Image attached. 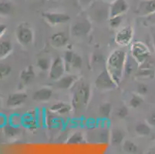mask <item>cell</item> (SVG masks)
<instances>
[{
	"mask_svg": "<svg viewBox=\"0 0 155 154\" xmlns=\"http://www.w3.org/2000/svg\"><path fill=\"white\" fill-rule=\"evenodd\" d=\"M145 21L148 25H155V12L146 16Z\"/></svg>",
	"mask_w": 155,
	"mask_h": 154,
	"instance_id": "f35d334b",
	"label": "cell"
},
{
	"mask_svg": "<svg viewBox=\"0 0 155 154\" xmlns=\"http://www.w3.org/2000/svg\"><path fill=\"white\" fill-rule=\"evenodd\" d=\"M128 113H129V110H128L127 107L126 106H122L117 109L116 115L120 119H124L128 115Z\"/></svg>",
	"mask_w": 155,
	"mask_h": 154,
	"instance_id": "e575fe53",
	"label": "cell"
},
{
	"mask_svg": "<svg viewBox=\"0 0 155 154\" xmlns=\"http://www.w3.org/2000/svg\"><path fill=\"white\" fill-rule=\"evenodd\" d=\"M127 58V56L125 51L120 49H114L109 55L106 62L105 68L117 87L123 80Z\"/></svg>",
	"mask_w": 155,
	"mask_h": 154,
	"instance_id": "6da1fadb",
	"label": "cell"
},
{
	"mask_svg": "<svg viewBox=\"0 0 155 154\" xmlns=\"http://www.w3.org/2000/svg\"><path fill=\"white\" fill-rule=\"evenodd\" d=\"M123 149L125 152L129 154H134L137 152L138 147L136 144L130 140L124 141L123 145Z\"/></svg>",
	"mask_w": 155,
	"mask_h": 154,
	"instance_id": "d4e9b609",
	"label": "cell"
},
{
	"mask_svg": "<svg viewBox=\"0 0 155 154\" xmlns=\"http://www.w3.org/2000/svg\"><path fill=\"white\" fill-rule=\"evenodd\" d=\"M95 87L99 90H112L117 87L113 78L108 73L107 69H104L97 76L95 80Z\"/></svg>",
	"mask_w": 155,
	"mask_h": 154,
	"instance_id": "5b68a950",
	"label": "cell"
},
{
	"mask_svg": "<svg viewBox=\"0 0 155 154\" xmlns=\"http://www.w3.org/2000/svg\"><path fill=\"white\" fill-rule=\"evenodd\" d=\"M76 53L72 52V51L69 50L67 51L65 53L64 56H63V60H64L65 63V66H66V70L68 71L70 69V65H71L72 61H73V58H74V56H75Z\"/></svg>",
	"mask_w": 155,
	"mask_h": 154,
	"instance_id": "4dcf8cb0",
	"label": "cell"
},
{
	"mask_svg": "<svg viewBox=\"0 0 155 154\" xmlns=\"http://www.w3.org/2000/svg\"><path fill=\"white\" fill-rule=\"evenodd\" d=\"M53 96V91L49 87H42L33 94V100L37 102H46Z\"/></svg>",
	"mask_w": 155,
	"mask_h": 154,
	"instance_id": "ac0fdd59",
	"label": "cell"
},
{
	"mask_svg": "<svg viewBox=\"0 0 155 154\" xmlns=\"http://www.w3.org/2000/svg\"><path fill=\"white\" fill-rule=\"evenodd\" d=\"M77 76L64 75L56 82V87L61 90H69L77 83Z\"/></svg>",
	"mask_w": 155,
	"mask_h": 154,
	"instance_id": "9a60e30c",
	"label": "cell"
},
{
	"mask_svg": "<svg viewBox=\"0 0 155 154\" xmlns=\"http://www.w3.org/2000/svg\"><path fill=\"white\" fill-rule=\"evenodd\" d=\"M124 139V132L120 129H114L110 134V142L114 146H118L123 143Z\"/></svg>",
	"mask_w": 155,
	"mask_h": 154,
	"instance_id": "7402d4cb",
	"label": "cell"
},
{
	"mask_svg": "<svg viewBox=\"0 0 155 154\" xmlns=\"http://www.w3.org/2000/svg\"><path fill=\"white\" fill-rule=\"evenodd\" d=\"M133 60H134L133 58H132V59L130 60V59H128V58H127V61H126V63H125V68H124V74L130 75L132 73H133L134 70V66L133 63H132Z\"/></svg>",
	"mask_w": 155,
	"mask_h": 154,
	"instance_id": "d590c367",
	"label": "cell"
},
{
	"mask_svg": "<svg viewBox=\"0 0 155 154\" xmlns=\"http://www.w3.org/2000/svg\"><path fill=\"white\" fill-rule=\"evenodd\" d=\"M28 96L25 93H11L7 99V106L10 109H15L20 106L27 100Z\"/></svg>",
	"mask_w": 155,
	"mask_h": 154,
	"instance_id": "7c38bea8",
	"label": "cell"
},
{
	"mask_svg": "<svg viewBox=\"0 0 155 154\" xmlns=\"http://www.w3.org/2000/svg\"><path fill=\"white\" fill-rule=\"evenodd\" d=\"M43 17L49 25L53 26L67 23L70 20L69 15L58 12H44L43 13Z\"/></svg>",
	"mask_w": 155,
	"mask_h": 154,
	"instance_id": "30bf717a",
	"label": "cell"
},
{
	"mask_svg": "<svg viewBox=\"0 0 155 154\" xmlns=\"http://www.w3.org/2000/svg\"><path fill=\"white\" fill-rule=\"evenodd\" d=\"M130 54L138 66H140L148 59L150 56V50L143 42L136 41L132 42L130 45Z\"/></svg>",
	"mask_w": 155,
	"mask_h": 154,
	"instance_id": "3957f363",
	"label": "cell"
},
{
	"mask_svg": "<svg viewBox=\"0 0 155 154\" xmlns=\"http://www.w3.org/2000/svg\"><path fill=\"white\" fill-rule=\"evenodd\" d=\"M135 76L137 78L143 79V80L153 79L155 76V70L153 65L150 62H147V60H146L141 65L138 66V69L135 73Z\"/></svg>",
	"mask_w": 155,
	"mask_h": 154,
	"instance_id": "8fae6325",
	"label": "cell"
},
{
	"mask_svg": "<svg viewBox=\"0 0 155 154\" xmlns=\"http://www.w3.org/2000/svg\"><path fill=\"white\" fill-rule=\"evenodd\" d=\"M92 25L87 19H82L73 22L70 29V34L73 37L82 38L91 32Z\"/></svg>",
	"mask_w": 155,
	"mask_h": 154,
	"instance_id": "52a82bcc",
	"label": "cell"
},
{
	"mask_svg": "<svg viewBox=\"0 0 155 154\" xmlns=\"http://www.w3.org/2000/svg\"><path fill=\"white\" fill-rule=\"evenodd\" d=\"M15 36L19 43H20L22 46H26L32 43L34 37V33L29 24L22 23L16 29Z\"/></svg>",
	"mask_w": 155,
	"mask_h": 154,
	"instance_id": "277c9868",
	"label": "cell"
},
{
	"mask_svg": "<svg viewBox=\"0 0 155 154\" xmlns=\"http://www.w3.org/2000/svg\"><path fill=\"white\" fill-rule=\"evenodd\" d=\"M146 123L150 127L155 126V111H153L150 114H148L146 119Z\"/></svg>",
	"mask_w": 155,
	"mask_h": 154,
	"instance_id": "74e56055",
	"label": "cell"
},
{
	"mask_svg": "<svg viewBox=\"0 0 155 154\" xmlns=\"http://www.w3.org/2000/svg\"><path fill=\"white\" fill-rule=\"evenodd\" d=\"M110 8H107L102 3H97L93 5L89 12L91 19L97 22H103L110 17Z\"/></svg>",
	"mask_w": 155,
	"mask_h": 154,
	"instance_id": "ba28073f",
	"label": "cell"
},
{
	"mask_svg": "<svg viewBox=\"0 0 155 154\" xmlns=\"http://www.w3.org/2000/svg\"><path fill=\"white\" fill-rule=\"evenodd\" d=\"M72 106L66 103H58L53 104L50 106V112L56 114H66L69 113L72 110Z\"/></svg>",
	"mask_w": 155,
	"mask_h": 154,
	"instance_id": "ffe728a7",
	"label": "cell"
},
{
	"mask_svg": "<svg viewBox=\"0 0 155 154\" xmlns=\"http://www.w3.org/2000/svg\"><path fill=\"white\" fill-rule=\"evenodd\" d=\"M7 30V25L5 24H0V39H2Z\"/></svg>",
	"mask_w": 155,
	"mask_h": 154,
	"instance_id": "ab89813d",
	"label": "cell"
},
{
	"mask_svg": "<svg viewBox=\"0 0 155 154\" xmlns=\"http://www.w3.org/2000/svg\"><path fill=\"white\" fill-rule=\"evenodd\" d=\"M123 22V15H116L109 18V25L113 29H117Z\"/></svg>",
	"mask_w": 155,
	"mask_h": 154,
	"instance_id": "f546056e",
	"label": "cell"
},
{
	"mask_svg": "<svg viewBox=\"0 0 155 154\" xmlns=\"http://www.w3.org/2000/svg\"><path fill=\"white\" fill-rule=\"evenodd\" d=\"M22 122L24 126H26V127H28L31 130L32 129H36V122L31 115L25 116V117L22 119Z\"/></svg>",
	"mask_w": 155,
	"mask_h": 154,
	"instance_id": "1f68e13d",
	"label": "cell"
},
{
	"mask_svg": "<svg viewBox=\"0 0 155 154\" xmlns=\"http://www.w3.org/2000/svg\"><path fill=\"white\" fill-rule=\"evenodd\" d=\"M51 62L48 58L41 57L38 59L37 66L38 67L42 70V71H47L50 70V66H51Z\"/></svg>",
	"mask_w": 155,
	"mask_h": 154,
	"instance_id": "f1b7e54d",
	"label": "cell"
},
{
	"mask_svg": "<svg viewBox=\"0 0 155 154\" xmlns=\"http://www.w3.org/2000/svg\"><path fill=\"white\" fill-rule=\"evenodd\" d=\"M137 94L139 95L144 96L148 93L149 87L147 85L144 84V83H140V84H138L137 87Z\"/></svg>",
	"mask_w": 155,
	"mask_h": 154,
	"instance_id": "8d00e7d4",
	"label": "cell"
},
{
	"mask_svg": "<svg viewBox=\"0 0 155 154\" xmlns=\"http://www.w3.org/2000/svg\"><path fill=\"white\" fill-rule=\"evenodd\" d=\"M107 1H110V2H114V0H107Z\"/></svg>",
	"mask_w": 155,
	"mask_h": 154,
	"instance_id": "f6af8a7d",
	"label": "cell"
},
{
	"mask_svg": "<svg viewBox=\"0 0 155 154\" xmlns=\"http://www.w3.org/2000/svg\"><path fill=\"white\" fill-rule=\"evenodd\" d=\"M12 51V43L9 40L0 39V60L5 59Z\"/></svg>",
	"mask_w": 155,
	"mask_h": 154,
	"instance_id": "d6986e66",
	"label": "cell"
},
{
	"mask_svg": "<svg viewBox=\"0 0 155 154\" xmlns=\"http://www.w3.org/2000/svg\"><path fill=\"white\" fill-rule=\"evenodd\" d=\"M49 71H50L49 73L50 78L54 81L58 80L62 76H64L65 72L67 70H66V66H65V63L63 58L60 56L55 58L52 62Z\"/></svg>",
	"mask_w": 155,
	"mask_h": 154,
	"instance_id": "9c48e42d",
	"label": "cell"
},
{
	"mask_svg": "<svg viewBox=\"0 0 155 154\" xmlns=\"http://www.w3.org/2000/svg\"><path fill=\"white\" fill-rule=\"evenodd\" d=\"M68 36L63 32H58L53 34L50 39V44L53 47L59 49L64 47L68 43Z\"/></svg>",
	"mask_w": 155,
	"mask_h": 154,
	"instance_id": "5bb4252c",
	"label": "cell"
},
{
	"mask_svg": "<svg viewBox=\"0 0 155 154\" xmlns=\"http://www.w3.org/2000/svg\"><path fill=\"white\" fill-rule=\"evenodd\" d=\"M2 98L0 97V110L2 109Z\"/></svg>",
	"mask_w": 155,
	"mask_h": 154,
	"instance_id": "7bdbcfd3",
	"label": "cell"
},
{
	"mask_svg": "<svg viewBox=\"0 0 155 154\" xmlns=\"http://www.w3.org/2000/svg\"><path fill=\"white\" fill-rule=\"evenodd\" d=\"M91 95L90 85L84 82L80 83L77 87L72 97V107L76 110H81L83 107H86L88 105Z\"/></svg>",
	"mask_w": 155,
	"mask_h": 154,
	"instance_id": "7a4b0ae2",
	"label": "cell"
},
{
	"mask_svg": "<svg viewBox=\"0 0 155 154\" xmlns=\"http://www.w3.org/2000/svg\"><path fill=\"white\" fill-rule=\"evenodd\" d=\"M12 11V5L7 0L0 1V16L9 15Z\"/></svg>",
	"mask_w": 155,
	"mask_h": 154,
	"instance_id": "cb8c5ba5",
	"label": "cell"
},
{
	"mask_svg": "<svg viewBox=\"0 0 155 154\" xmlns=\"http://www.w3.org/2000/svg\"><path fill=\"white\" fill-rule=\"evenodd\" d=\"M111 111H112V105L110 103H104L100 106L99 113L103 117L108 118L110 116Z\"/></svg>",
	"mask_w": 155,
	"mask_h": 154,
	"instance_id": "4316f807",
	"label": "cell"
},
{
	"mask_svg": "<svg viewBox=\"0 0 155 154\" xmlns=\"http://www.w3.org/2000/svg\"><path fill=\"white\" fill-rule=\"evenodd\" d=\"M153 46H154V48H155V36H153Z\"/></svg>",
	"mask_w": 155,
	"mask_h": 154,
	"instance_id": "ee69618b",
	"label": "cell"
},
{
	"mask_svg": "<svg viewBox=\"0 0 155 154\" xmlns=\"http://www.w3.org/2000/svg\"><path fill=\"white\" fill-rule=\"evenodd\" d=\"M134 31L132 26L126 25L118 30L115 36V42L120 46H127L132 43Z\"/></svg>",
	"mask_w": 155,
	"mask_h": 154,
	"instance_id": "8992f818",
	"label": "cell"
},
{
	"mask_svg": "<svg viewBox=\"0 0 155 154\" xmlns=\"http://www.w3.org/2000/svg\"><path fill=\"white\" fill-rule=\"evenodd\" d=\"M12 69L10 65L7 63H1L0 64V80H3L11 74Z\"/></svg>",
	"mask_w": 155,
	"mask_h": 154,
	"instance_id": "484cf974",
	"label": "cell"
},
{
	"mask_svg": "<svg viewBox=\"0 0 155 154\" xmlns=\"http://www.w3.org/2000/svg\"><path fill=\"white\" fill-rule=\"evenodd\" d=\"M6 123V118H5V116L1 113L0 114V127H3Z\"/></svg>",
	"mask_w": 155,
	"mask_h": 154,
	"instance_id": "60d3db41",
	"label": "cell"
},
{
	"mask_svg": "<svg viewBox=\"0 0 155 154\" xmlns=\"http://www.w3.org/2000/svg\"><path fill=\"white\" fill-rule=\"evenodd\" d=\"M35 76H36V74H35L33 66H27V67L23 69L21 71L20 75H19L21 83H22L24 86H27V85H29V83L33 81V80L35 79Z\"/></svg>",
	"mask_w": 155,
	"mask_h": 154,
	"instance_id": "e0dca14e",
	"label": "cell"
},
{
	"mask_svg": "<svg viewBox=\"0 0 155 154\" xmlns=\"http://www.w3.org/2000/svg\"><path fill=\"white\" fill-rule=\"evenodd\" d=\"M135 132L140 136H147L150 133V126L147 123H139L135 126Z\"/></svg>",
	"mask_w": 155,
	"mask_h": 154,
	"instance_id": "603a6c76",
	"label": "cell"
},
{
	"mask_svg": "<svg viewBox=\"0 0 155 154\" xmlns=\"http://www.w3.org/2000/svg\"><path fill=\"white\" fill-rule=\"evenodd\" d=\"M138 14L141 16H147L155 12V0H146L140 3L138 8Z\"/></svg>",
	"mask_w": 155,
	"mask_h": 154,
	"instance_id": "2e32d148",
	"label": "cell"
},
{
	"mask_svg": "<svg viewBox=\"0 0 155 154\" xmlns=\"http://www.w3.org/2000/svg\"><path fill=\"white\" fill-rule=\"evenodd\" d=\"M93 0H80V3L82 5H87V4L91 3Z\"/></svg>",
	"mask_w": 155,
	"mask_h": 154,
	"instance_id": "b9f144b4",
	"label": "cell"
},
{
	"mask_svg": "<svg viewBox=\"0 0 155 154\" xmlns=\"http://www.w3.org/2000/svg\"><path fill=\"white\" fill-rule=\"evenodd\" d=\"M143 103V99L142 97V96L139 95H135L134 94L131 97L130 100V106L133 109H137L138 107H140L141 106V104Z\"/></svg>",
	"mask_w": 155,
	"mask_h": 154,
	"instance_id": "83f0119b",
	"label": "cell"
},
{
	"mask_svg": "<svg viewBox=\"0 0 155 154\" xmlns=\"http://www.w3.org/2000/svg\"><path fill=\"white\" fill-rule=\"evenodd\" d=\"M84 140V136L81 133H75L70 137V139L67 141V143L69 144H79L81 143Z\"/></svg>",
	"mask_w": 155,
	"mask_h": 154,
	"instance_id": "d6a6232c",
	"label": "cell"
},
{
	"mask_svg": "<svg viewBox=\"0 0 155 154\" xmlns=\"http://www.w3.org/2000/svg\"><path fill=\"white\" fill-rule=\"evenodd\" d=\"M127 9L128 5L125 0H114L110 7V17L123 15L127 11Z\"/></svg>",
	"mask_w": 155,
	"mask_h": 154,
	"instance_id": "4fadbf2b",
	"label": "cell"
},
{
	"mask_svg": "<svg viewBox=\"0 0 155 154\" xmlns=\"http://www.w3.org/2000/svg\"><path fill=\"white\" fill-rule=\"evenodd\" d=\"M4 135L6 138L9 139H13L15 138L20 133V129L16 126L12 125L11 123L5 124L3 126Z\"/></svg>",
	"mask_w": 155,
	"mask_h": 154,
	"instance_id": "44dd1931",
	"label": "cell"
},
{
	"mask_svg": "<svg viewBox=\"0 0 155 154\" xmlns=\"http://www.w3.org/2000/svg\"><path fill=\"white\" fill-rule=\"evenodd\" d=\"M83 66V59L82 57L79 56L78 54L76 53L74 58H73V61H72L71 65H70V68L75 69V70H80L82 68Z\"/></svg>",
	"mask_w": 155,
	"mask_h": 154,
	"instance_id": "836d02e7",
	"label": "cell"
}]
</instances>
